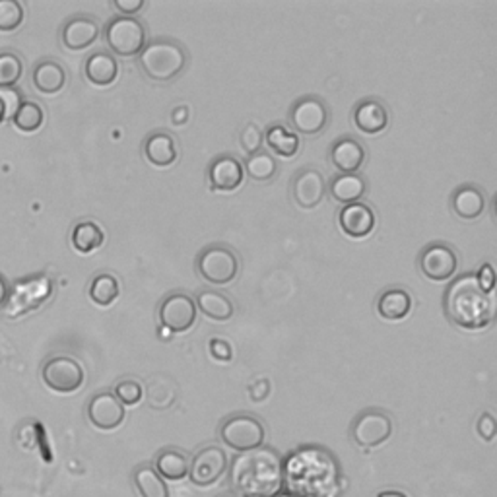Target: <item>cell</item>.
<instances>
[{
  "label": "cell",
  "instance_id": "22",
  "mask_svg": "<svg viewBox=\"0 0 497 497\" xmlns=\"http://www.w3.org/2000/svg\"><path fill=\"white\" fill-rule=\"evenodd\" d=\"M488 198L476 185H462L451 196V208L460 220H476L484 214Z\"/></svg>",
  "mask_w": 497,
  "mask_h": 497
},
{
  "label": "cell",
  "instance_id": "30",
  "mask_svg": "<svg viewBox=\"0 0 497 497\" xmlns=\"http://www.w3.org/2000/svg\"><path fill=\"white\" fill-rule=\"evenodd\" d=\"M70 241L76 251L82 253V255H90V253L97 251L105 243V231L92 220H84V222L74 226Z\"/></svg>",
  "mask_w": 497,
  "mask_h": 497
},
{
  "label": "cell",
  "instance_id": "31",
  "mask_svg": "<svg viewBox=\"0 0 497 497\" xmlns=\"http://www.w3.org/2000/svg\"><path fill=\"white\" fill-rule=\"evenodd\" d=\"M264 138H267L269 148L274 153H278V156H282V158H294L295 153L300 152V146H302L300 137H297L295 132H290L288 128H284L282 125H272L267 130Z\"/></svg>",
  "mask_w": 497,
  "mask_h": 497
},
{
  "label": "cell",
  "instance_id": "23",
  "mask_svg": "<svg viewBox=\"0 0 497 497\" xmlns=\"http://www.w3.org/2000/svg\"><path fill=\"white\" fill-rule=\"evenodd\" d=\"M412 295L404 288L385 290L377 300V313L385 321H402L412 311Z\"/></svg>",
  "mask_w": 497,
  "mask_h": 497
},
{
  "label": "cell",
  "instance_id": "47",
  "mask_svg": "<svg viewBox=\"0 0 497 497\" xmlns=\"http://www.w3.org/2000/svg\"><path fill=\"white\" fill-rule=\"evenodd\" d=\"M377 497H408L402 492H396V490H389V492H381Z\"/></svg>",
  "mask_w": 497,
  "mask_h": 497
},
{
  "label": "cell",
  "instance_id": "34",
  "mask_svg": "<svg viewBox=\"0 0 497 497\" xmlns=\"http://www.w3.org/2000/svg\"><path fill=\"white\" fill-rule=\"evenodd\" d=\"M243 170H245V175H249L251 179L267 183L272 181L276 173H278V162H276V158L269 152H257L247 158Z\"/></svg>",
  "mask_w": 497,
  "mask_h": 497
},
{
  "label": "cell",
  "instance_id": "26",
  "mask_svg": "<svg viewBox=\"0 0 497 497\" xmlns=\"http://www.w3.org/2000/svg\"><path fill=\"white\" fill-rule=\"evenodd\" d=\"M31 82L39 94H59L66 86V70L57 61H41L36 69H33Z\"/></svg>",
  "mask_w": 497,
  "mask_h": 497
},
{
  "label": "cell",
  "instance_id": "11",
  "mask_svg": "<svg viewBox=\"0 0 497 497\" xmlns=\"http://www.w3.org/2000/svg\"><path fill=\"white\" fill-rule=\"evenodd\" d=\"M393 435V419L381 410H368L356 418L352 426L353 443L361 449H375Z\"/></svg>",
  "mask_w": 497,
  "mask_h": 497
},
{
  "label": "cell",
  "instance_id": "19",
  "mask_svg": "<svg viewBox=\"0 0 497 497\" xmlns=\"http://www.w3.org/2000/svg\"><path fill=\"white\" fill-rule=\"evenodd\" d=\"M97 37H99V24L90 16L70 18L61 31L62 46L70 51L87 49L90 46H94Z\"/></svg>",
  "mask_w": 497,
  "mask_h": 497
},
{
  "label": "cell",
  "instance_id": "29",
  "mask_svg": "<svg viewBox=\"0 0 497 497\" xmlns=\"http://www.w3.org/2000/svg\"><path fill=\"white\" fill-rule=\"evenodd\" d=\"M191 460L179 449H163L156 457V472L168 482H181L189 474Z\"/></svg>",
  "mask_w": 497,
  "mask_h": 497
},
{
  "label": "cell",
  "instance_id": "27",
  "mask_svg": "<svg viewBox=\"0 0 497 497\" xmlns=\"http://www.w3.org/2000/svg\"><path fill=\"white\" fill-rule=\"evenodd\" d=\"M145 156L156 168H170L177 162L175 138L168 132H152L145 142Z\"/></svg>",
  "mask_w": 497,
  "mask_h": 497
},
{
  "label": "cell",
  "instance_id": "42",
  "mask_svg": "<svg viewBox=\"0 0 497 497\" xmlns=\"http://www.w3.org/2000/svg\"><path fill=\"white\" fill-rule=\"evenodd\" d=\"M476 280L485 292L495 294V272H493V267L490 262L484 264V267L480 269V272L476 274Z\"/></svg>",
  "mask_w": 497,
  "mask_h": 497
},
{
  "label": "cell",
  "instance_id": "25",
  "mask_svg": "<svg viewBox=\"0 0 497 497\" xmlns=\"http://www.w3.org/2000/svg\"><path fill=\"white\" fill-rule=\"evenodd\" d=\"M368 191V183L360 173H340L328 185V193L340 204L360 203Z\"/></svg>",
  "mask_w": 497,
  "mask_h": 497
},
{
  "label": "cell",
  "instance_id": "18",
  "mask_svg": "<svg viewBox=\"0 0 497 497\" xmlns=\"http://www.w3.org/2000/svg\"><path fill=\"white\" fill-rule=\"evenodd\" d=\"M87 418L104 432H112L125 422V406L120 404L113 393H99L87 404Z\"/></svg>",
  "mask_w": 497,
  "mask_h": 497
},
{
  "label": "cell",
  "instance_id": "10",
  "mask_svg": "<svg viewBox=\"0 0 497 497\" xmlns=\"http://www.w3.org/2000/svg\"><path fill=\"white\" fill-rule=\"evenodd\" d=\"M158 317H160V325L165 330H170V333H175V335H181L195 327L198 309L189 294L175 292L162 302Z\"/></svg>",
  "mask_w": 497,
  "mask_h": 497
},
{
  "label": "cell",
  "instance_id": "33",
  "mask_svg": "<svg viewBox=\"0 0 497 497\" xmlns=\"http://www.w3.org/2000/svg\"><path fill=\"white\" fill-rule=\"evenodd\" d=\"M135 485L142 497H170L168 484L150 465H142L135 472Z\"/></svg>",
  "mask_w": 497,
  "mask_h": 497
},
{
  "label": "cell",
  "instance_id": "41",
  "mask_svg": "<svg viewBox=\"0 0 497 497\" xmlns=\"http://www.w3.org/2000/svg\"><path fill=\"white\" fill-rule=\"evenodd\" d=\"M210 353L220 361H229L234 358V348L224 338H212L210 340Z\"/></svg>",
  "mask_w": 497,
  "mask_h": 497
},
{
  "label": "cell",
  "instance_id": "3",
  "mask_svg": "<svg viewBox=\"0 0 497 497\" xmlns=\"http://www.w3.org/2000/svg\"><path fill=\"white\" fill-rule=\"evenodd\" d=\"M443 307L451 323L465 330H482L490 327L495 317V294L485 292L476 274L467 272L451 282Z\"/></svg>",
  "mask_w": 497,
  "mask_h": 497
},
{
  "label": "cell",
  "instance_id": "43",
  "mask_svg": "<svg viewBox=\"0 0 497 497\" xmlns=\"http://www.w3.org/2000/svg\"><path fill=\"white\" fill-rule=\"evenodd\" d=\"M145 0H115L113 6L119 10L123 16H130L135 18V14H138L142 8H145Z\"/></svg>",
  "mask_w": 497,
  "mask_h": 497
},
{
  "label": "cell",
  "instance_id": "5",
  "mask_svg": "<svg viewBox=\"0 0 497 497\" xmlns=\"http://www.w3.org/2000/svg\"><path fill=\"white\" fill-rule=\"evenodd\" d=\"M53 294V282L46 274L29 276V278H21L14 284V288L8 292L6 300V317L16 319L20 315H26L33 309L41 307Z\"/></svg>",
  "mask_w": 497,
  "mask_h": 497
},
{
  "label": "cell",
  "instance_id": "46",
  "mask_svg": "<svg viewBox=\"0 0 497 497\" xmlns=\"http://www.w3.org/2000/svg\"><path fill=\"white\" fill-rule=\"evenodd\" d=\"M8 292H10V286L6 282V278L3 274H0V305H4L8 300Z\"/></svg>",
  "mask_w": 497,
  "mask_h": 497
},
{
  "label": "cell",
  "instance_id": "44",
  "mask_svg": "<svg viewBox=\"0 0 497 497\" xmlns=\"http://www.w3.org/2000/svg\"><path fill=\"white\" fill-rule=\"evenodd\" d=\"M476 429H478V434H480L482 439L492 441L493 435H495V419H493V416L488 414V412L482 414V416L478 418V426H476Z\"/></svg>",
  "mask_w": 497,
  "mask_h": 497
},
{
  "label": "cell",
  "instance_id": "39",
  "mask_svg": "<svg viewBox=\"0 0 497 497\" xmlns=\"http://www.w3.org/2000/svg\"><path fill=\"white\" fill-rule=\"evenodd\" d=\"M21 104H24V97H21L20 90H16V87H0V123H4L6 119H12Z\"/></svg>",
  "mask_w": 497,
  "mask_h": 497
},
{
  "label": "cell",
  "instance_id": "17",
  "mask_svg": "<svg viewBox=\"0 0 497 497\" xmlns=\"http://www.w3.org/2000/svg\"><path fill=\"white\" fill-rule=\"evenodd\" d=\"M327 195V181L321 171L315 168L303 170L294 177L292 181V198L297 206L315 208L323 203Z\"/></svg>",
  "mask_w": 497,
  "mask_h": 497
},
{
  "label": "cell",
  "instance_id": "37",
  "mask_svg": "<svg viewBox=\"0 0 497 497\" xmlns=\"http://www.w3.org/2000/svg\"><path fill=\"white\" fill-rule=\"evenodd\" d=\"M24 6L18 0H0V31H16L24 24Z\"/></svg>",
  "mask_w": 497,
  "mask_h": 497
},
{
  "label": "cell",
  "instance_id": "32",
  "mask_svg": "<svg viewBox=\"0 0 497 497\" xmlns=\"http://www.w3.org/2000/svg\"><path fill=\"white\" fill-rule=\"evenodd\" d=\"M119 294H120V284L117 280V276L109 272L97 274L90 284V290H87L90 300L99 307L113 305L117 302Z\"/></svg>",
  "mask_w": 497,
  "mask_h": 497
},
{
  "label": "cell",
  "instance_id": "13",
  "mask_svg": "<svg viewBox=\"0 0 497 497\" xmlns=\"http://www.w3.org/2000/svg\"><path fill=\"white\" fill-rule=\"evenodd\" d=\"M290 123L302 135L315 137L328 125V107L313 95L297 99L290 109Z\"/></svg>",
  "mask_w": 497,
  "mask_h": 497
},
{
  "label": "cell",
  "instance_id": "7",
  "mask_svg": "<svg viewBox=\"0 0 497 497\" xmlns=\"http://www.w3.org/2000/svg\"><path fill=\"white\" fill-rule=\"evenodd\" d=\"M105 41L119 57H137L146 47V28L138 18L117 16L105 26Z\"/></svg>",
  "mask_w": 497,
  "mask_h": 497
},
{
  "label": "cell",
  "instance_id": "49",
  "mask_svg": "<svg viewBox=\"0 0 497 497\" xmlns=\"http://www.w3.org/2000/svg\"><path fill=\"white\" fill-rule=\"evenodd\" d=\"M222 497H234V495H222Z\"/></svg>",
  "mask_w": 497,
  "mask_h": 497
},
{
  "label": "cell",
  "instance_id": "48",
  "mask_svg": "<svg viewBox=\"0 0 497 497\" xmlns=\"http://www.w3.org/2000/svg\"><path fill=\"white\" fill-rule=\"evenodd\" d=\"M276 497H295V495H292V493H278Z\"/></svg>",
  "mask_w": 497,
  "mask_h": 497
},
{
  "label": "cell",
  "instance_id": "14",
  "mask_svg": "<svg viewBox=\"0 0 497 497\" xmlns=\"http://www.w3.org/2000/svg\"><path fill=\"white\" fill-rule=\"evenodd\" d=\"M228 468V457L220 447H204L196 452V457L191 460L189 478L195 485H212L224 476Z\"/></svg>",
  "mask_w": 497,
  "mask_h": 497
},
{
  "label": "cell",
  "instance_id": "15",
  "mask_svg": "<svg viewBox=\"0 0 497 497\" xmlns=\"http://www.w3.org/2000/svg\"><path fill=\"white\" fill-rule=\"evenodd\" d=\"M245 181V170L243 163L234 156H218L208 168V183L212 191L234 193Z\"/></svg>",
  "mask_w": 497,
  "mask_h": 497
},
{
  "label": "cell",
  "instance_id": "38",
  "mask_svg": "<svg viewBox=\"0 0 497 497\" xmlns=\"http://www.w3.org/2000/svg\"><path fill=\"white\" fill-rule=\"evenodd\" d=\"M145 396V386L135 379H123L115 385V399L123 406H137Z\"/></svg>",
  "mask_w": 497,
  "mask_h": 497
},
{
  "label": "cell",
  "instance_id": "21",
  "mask_svg": "<svg viewBox=\"0 0 497 497\" xmlns=\"http://www.w3.org/2000/svg\"><path fill=\"white\" fill-rule=\"evenodd\" d=\"M366 156L368 153L361 142L352 137L338 138L330 148V162L342 173H358L366 163Z\"/></svg>",
  "mask_w": 497,
  "mask_h": 497
},
{
  "label": "cell",
  "instance_id": "2",
  "mask_svg": "<svg viewBox=\"0 0 497 497\" xmlns=\"http://www.w3.org/2000/svg\"><path fill=\"white\" fill-rule=\"evenodd\" d=\"M229 480L239 497H276L284 488L282 459L269 447L241 452L231 465Z\"/></svg>",
  "mask_w": 497,
  "mask_h": 497
},
{
  "label": "cell",
  "instance_id": "6",
  "mask_svg": "<svg viewBox=\"0 0 497 497\" xmlns=\"http://www.w3.org/2000/svg\"><path fill=\"white\" fill-rule=\"evenodd\" d=\"M196 270L201 278L214 286H228L237 278L239 257L226 245H210L196 259Z\"/></svg>",
  "mask_w": 497,
  "mask_h": 497
},
{
  "label": "cell",
  "instance_id": "28",
  "mask_svg": "<svg viewBox=\"0 0 497 497\" xmlns=\"http://www.w3.org/2000/svg\"><path fill=\"white\" fill-rule=\"evenodd\" d=\"M196 309L203 311L208 319L218 323H226L236 313V305L226 294H220L216 290H203L196 295Z\"/></svg>",
  "mask_w": 497,
  "mask_h": 497
},
{
  "label": "cell",
  "instance_id": "36",
  "mask_svg": "<svg viewBox=\"0 0 497 497\" xmlns=\"http://www.w3.org/2000/svg\"><path fill=\"white\" fill-rule=\"evenodd\" d=\"M24 74V62L16 53H0V87H14Z\"/></svg>",
  "mask_w": 497,
  "mask_h": 497
},
{
  "label": "cell",
  "instance_id": "35",
  "mask_svg": "<svg viewBox=\"0 0 497 497\" xmlns=\"http://www.w3.org/2000/svg\"><path fill=\"white\" fill-rule=\"evenodd\" d=\"M14 125L21 132H36L41 128L43 120H46V112L36 102H24L12 117Z\"/></svg>",
  "mask_w": 497,
  "mask_h": 497
},
{
  "label": "cell",
  "instance_id": "12",
  "mask_svg": "<svg viewBox=\"0 0 497 497\" xmlns=\"http://www.w3.org/2000/svg\"><path fill=\"white\" fill-rule=\"evenodd\" d=\"M459 257L455 249L447 243H429V245L419 253V270L426 278L434 282L451 280L457 274Z\"/></svg>",
  "mask_w": 497,
  "mask_h": 497
},
{
  "label": "cell",
  "instance_id": "16",
  "mask_svg": "<svg viewBox=\"0 0 497 497\" xmlns=\"http://www.w3.org/2000/svg\"><path fill=\"white\" fill-rule=\"evenodd\" d=\"M338 226L342 234H346L352 239H366L373 234L375 226H377V216H375L368 204L353 203L340 208Z\"/></svg>",
  "mask_w": 497,
  "mask_h": 497
},
{
  "label": "cell",
  "instance_id": "24",
  "mask_svg": "<svg viewBox=\"0 0 497 497\" xmlns=\"http://www.w3.org/2000/svg\"><path fill=\"white\" fill-rule=\"evenodd\" d=\"M84 72H86V79L94 86L105 87V86H112L117 80L119 62L113 54H109L105 51H97L86 59Z\"/></svg>",
  "mask_w": 497,
  "mask_h": 497
},
{
  "label": "cell",
  "instance_id": "20",
  "mask_svg": "<svg viewBox=\"0 0 497 497\" xmlns=\"http://www.w3.org/2000/svg\"><path fill=\"white\" fill-rule=\"evenodd\" d=\"M353 125L361 130L363 135H381L389 127V109L381 104L379 99H363L353 107Z\"/></svg>",
  "mask_w": 497,
  "mask_h": 497
},
{
  "label": "cell",
  "instance_id": "8",
  "mask_svg": "<svg viewBox=\"0 0 497 497\" xmlns=\"http://www.w3.org/2000/svg\"><path fill=\"white\" fill-rule=\"evenodd\" d=\"M264 437H267V429L259 418L251 414L231 416L220 427V439L224 441V445L239 452L262 447Z\"/></svg>",
  "mask_w": 497,
  "mask_h": 497
},
{
  "label": "cell",
  "instance_id": "40",
  "mask_svg": "<svg viewBox=\"0 0 497 497\" xmlns=\"http://www.w3.org/2000/svg\"><path fill=\"white\" fill-rule=\"evenodd\" d=\"M239 142H241L243 152H245L247 158H249V156H253V153L261 152L262 142H264V135H262V130L255 123H249L245 128L241 130Z\"/></svg>",
  "mask_w": 497,
  "mask_h": 497
},
{
  "label": "cell",
  "instance_id": "45",
  "mask_svg": "<svg viewBox=\"0 0 497 497\" xmlns=\"http://www.w3.org/2000/svg\"><path fill=\"white\" fill-rule=\"evenodd\" d=\"M171 119H173L175 125H185L186 119H189V107H177L173 115H171Z\"/></svg>",
  "mask_w": 497,
  "mask_h": 497
},
{
  "label": "cell",
  "instance_id": "4",
  "mask_svg": "<svg viewBox=\"0 0 497 497\" xmlns=\"http://www.w3.org/2000/svg\"><path fill=\"white\" fill-rule=\"evenodd\" d=\"M140 70L153 82H171L186 66V51L173 39H153L138 57Z\"/></svg>",
  "mask_w": 497,
  "mask_h": 497
},
{
  "label": "cell",
  "instance_id": "1",
  "mask_svg": "<svg viewBox=\"0 0 497 497\" xmlns=\"http://www.w3.org/2000/svg\"><path fill=\"white\" fill-rule=\"evenodd\" d=\"M284 485L295 497H335L340 490V467L323 447H300L282 462Z\"/></svg>",
  "mask_w": 497,
  "mask_h": 497
},
{
  "label": "cell",
  "instance_id": "9",
  "mask_svg": "<svg viewBox=\"0 0 497 497\" xmlns=\"http://www.w3.org/2000/svg\"><path fill=\"white\" fill-rule=\"evenodd\" d=\"M41 377L51 391L70 394L79 391L84 385L86 373L80 366V361H76L74 358L54 356L46 361V366L41 369Z\"/></svg>",
  "mask_w": 497,
  "mask_h": 497
}]
</instances>
